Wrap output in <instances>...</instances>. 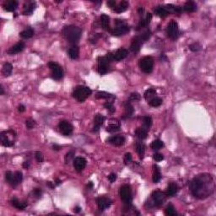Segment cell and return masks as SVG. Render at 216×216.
<instances>
[{"instance_id": "1", "label": "cell", "mask_w": 216, "mask_h": 216, "mask_svg": "<svg viewBox=\"0 0 216 216\" xmlns=\"http://www.w3.org/2000/svg\"><path fill=\"white\" fill-rule=\"evenodd\" d=\"M189 188L194 197L204 199L213 193L214 190V183L210 175H198L189 183Z\"/></svg>"}, {"instance_id": "2", "label": "cell", "mask_w": 216, "mask_h": 216, "mask_svg": "<svg viewBox=\"0 0 216 216\" xmlns=\"http://www.w3.org/2000/svg\"><path fill=\"white\" fill-rule=\"evenodd\" d=\"M62 34L68 42L75 44L80 41L82 36V31L80 28L77 27L75 25H68L63 29Z\"/></svg>"}, {"instance_id": "3", "label": "cell", "mask_w": 216, "mask_h": 216, "mask_svg": "<svg viewBox=\"0 0 216 216\" xmlns=\"http://www.w3.org/2000/svg\"><path fill=\"white\" fill-rule=\"evenodd\" d=\"M150 36H151V32H150V30H147L145 31L143 34L139 35V36H137L136 37L132 40V43H131L130 46V50L133 53H138L139 50H140V47L143 45L144 42H145L150 38Z\"/></svg>"}, {"instance_id": "4", "label": "cell", "mask_w": 216, "mask_h": 216, "mask_svg": "<svg viewBox=\"0 0 216 216\" xmlns=\"http://www.w3.org/2000/svg\"><path fill=\"white\" fill-rule=\"evenodd\" d=\"M92 94V90L90 89L89 87L83 85L77 86L74 91H73V97H75V99L80 101V102H83L88 98V97Z\"/></svg>"}, {"instance_id": "5", "label": "cell", "mask_w": 216, "mask_h": 216, "mask_svg": "<svg viewBox=\"0 0 216 216\" xmlns=\"http://www.w3.org/2000/svg\"><path fill=\"white\" fill-rule=\"evenodd\" d=\"M5 179L6 182L8 184H10L12 187H16L22 182V173L20 172H15L14 173L11 172H7L5 173Z\"/></svg>"}, {"instance_id": "6", "label": "cell", "mask_w": 216, "mask_h": 216, "mask_svg": "<svg viewBox=\"0 0 216 216\" xmlns=\"http://www.w3.org/2000/svg\"><path fill=\"white\" fill-rule=\"evenodd\" d=\"M139 65L142 72L145 73V74H150L153 71L154 59H153L152 57H150V56L144 57L139 60Z\"/></svg>"}, {"instance_id": "7", "label": "cell", "mask_w": 216, "mask_h": 216, "mask_svg": "<svg viewBox=\"0 0 216 216\" xmlns=\"http://www.w3.org/2000/svg\"><path fill=\"white\" fill-rule=\"evenodd\" d=\"M119 195L121 199H122L127 206H128V205H131L133 197H132V189H131L130 186H122L119 189Z\"/></svg>"}, {"instance_id": "8", "label": "cell", "mask_w": 216, "mask_h": 216, "mask_svg": "<svg viewBox=\"0 0 216 216\" xmlns=\"http://www.w3.org/2000/svg\"><path fill=\"white\" fill-rule=\"evenodd\" d=\"M49 69L52 71V76L56 80H60L64 77V69L60 65L55 62H49L47 64Z\"/></svg>"}, {"instance_id": "9", "label": "cell", "mask_w": 216, "mask_h": 216, "mask_svg": "<svg viewBox=\"0 0 216 216\" xmlns=\"http://www.w3.org/2000/svg\"><path fill=\"white\" fill-rule=\"evenodd\" d=\"M166 195L165 193L161 191H155L153 192L151 194V200L153 202V206L155 207H160L163 204L165 201H166Z\"/></svg>"}, {"instance_id": "10", "label": "cell", "mask_w": 216, "mask_h": 216, "mask_svg": "<svg viewBox=\"0 0 216 216\" xmlns=\"http://www.w3.org/2000/svg\"><path fill=\"white\" fill-rule=\"evenodd\" d=\"M166 34L172 40L177 39L178 34H179V28H178V24L175 20H172L168 24L167 27H166Z\"/></svg>"}, {"instance_id": "11", "label": "cell", "mask_w": 216, "mask_h": 216, "mask_svg": "<svg viewBox=\"0 0 216 216\" xmlns=\"http://www.w3.org/2000/svg\"><path fill=\"white\" fill-rule=\"evenodd\" d=\"M58 128H59V131L63 135L69 136L72 133L74 127L70 122L65 121V120H63L58 123Z\"/></svg>"}, {"instance_id": "12", "label": "cell", "mask_w": 216, "mask_h": 216, "mask_svg": "<svg viewBox=\"0 0 216 216\" xmlns=\"http://www.w3.org/2000/svg\"><path fill=\"white\" fill-rule=\"evenodd\" d=\"M96 203L98 208L100 211H104L111 205L112 202L110 198L106 197H98L96 198Z\"/></svg>"}, {"instance_id": "13", "label": "cell", "mask_w": 216, "mask_h": 216, "mask_svg": "<svg viewBox=\"0 0 216 216\" xmlns=\"http://www.w3.org/2000/svg\"><path fill=\"white\" fill-rule=\"evenodd\" d=\"M74 167L77 172H82L86 166V160L83 157H76L74 160Z\"/></svg>"}, {"instance_id": "14", "label": "cell", "mask_w": 216, "mask_h": 216, "mask_svg": "<svg viewBox=\"0 0 216 216\" xmlns=\"http://www.w3.org/2000/svg\"><path fill=\"white\" fill-rule=\"evenodd\" d=\"M25 47V45L24 42H18V43H16L15 45H14V46H12V47L7 51V53H8V55H15L17 53L22 52V51L24 50Z\"/></svg>"}, {"instance_id": "15", "label": "cell", "mask_w": 216, "mask_h": 216, "mask_svg": "<svg viewBox=\"0 0 216 216\" xmlns=\"http://www.w3.org/2000/svg\"><path fill=\"white\" fill-rule=\"evenodd\" d=\"M129 31V26H127V25H122L117 26L115 28L114 30L111 31V33L112 36H123L125 34H127Z\"/></svg>"}, {"instance_id": "16", "label": "cell", "mask_w": 216, "mask_h": 216, "mask_svg": "<svg viewBox=\"0 0 216 216\" xmlns=\"http://www.w3.org/2000/svg\"><path fill=\"white\" fill-rule=\"evenodd\" d=\"M107 142L109 144H113L115 146H122L125 144V138L121 135L112 136L107 139Z\"/></svg>"}, {"instance_id": "17", "label": "cell", "mask_w": 216, "mask_h": 216, "mask_svg": "<svg viewBox=\"0 0 216 216\" xmlns=\"http://www.w3.org/2000/svg\"><path fill=\"white\" fill-rule=\"evenodd\" d=\"M105 122V116H102L101 114H96L94 118V127L93 131L97 132L100 129V127L102 126V124Z\"/></svg>"}, {"instance_id": "18", "label": "cell", "mask_w": 216, "mask_h": 216, "mask_svg": "<svg viewBox=\"0 0 216 216\" xmlns=\"http://www.w3.org/2000/svg\"><path fill=\"white\" fill-rule=\"evenodd\" d=\"M128 52L125 48H120L113 54V60L116 61H122L125 58H127Z\"/></svg>"}, {"instance_id": "19", "label": "cell", "mask_w": 216, "mask_h": 216, "mask_svg": "<svg viewBox=\"0 0 216 216\" xmlns=\"http://www.w3.org/2000/svg\"><path fill=\"white\" fill-rule=\"evenodd\" d=\"M18 7V2L15 0L7 1L3 4V8L4 10L8 12H14Z\"/></svg>"}, {"instance_id": "20", "label": "cell", "mask_w": 216, "mask_h": 216, "mask_svg": "<svg viewBox=\"0 0 216 216\" xmlns=\"http://www.w3.org/2000/svg\"><path fill=\"white\" fill-rule=\"evenodd\" d=\"M178 192V186L177 183H171L167 187L166 192L165 193L167 197H173Z\"/></svg>"}, {"instance_id": "21", "label": "cell", "mask_w": 216, "mask_h": 216, "mask_svg": "<svg viewBox=\"0 0 216 216\" xmlns=\"http://www.w3.org/2000/svg\"><path fill=\"white\" fill-rule=\"evenodd\" d=\"M151 19H152V14H150V13H148V14H146L145 18H144V19H142L141 20L139 21V25H138V27H137L136 30H137V31H139V30H141L142 28L148 26V25H150V21H151Z\"/></svg>"}, {"instance_id": "22", "label": "cell", "mask_w": 216, "mask_h": 216, "mask_svg": "<svg viewBox=\"0 0 216 216\" xmlns=\"http://www.w3.org/2000/svg\"><path fill=\"white\" fill-rule=\"evenodd\" d=\"M10 203H11L12 206H14V208H18V209H19V210H24V209L26 208V206H27V203L20 202V201H19L18 198H12Z\"/></svg>"}, {"instance_id": "23", "label": "cell", "mask_w": 216, "mask_h": 216, "mask_svg": "<svg viewBox=\"0 0 216 216\" xmlns=\"http://www.w3.org/2000/svg\"><path fill=\"white\" fill-rule=\"evenodd\" d=\"M36 8V3L35 2H28L25 3L24 6V10H23V14L25 15H29L33 13L34 9Z\"/></svg>"}, {"instance_id": "24", "label": "cell", "mask_w": 216, "mask_h": 216, "mask_svg": "<svg viewBox=\"0 0 216 216\" xmlns=\"http://www.w3.org/2000/svg\"><path fill=\"white\" fill-rule=\"evenodd\" d=\"M135 135L140 140L146 139L148 135V129L145 127H138L135 130Z\"/></svg>"}, {"instance_id": "25", "label": "cell", "mask_w": 216, "mask_h": 216, "mask_svg": "<svg viewBox=\"0 0 216 216\" xmlns=\"http://www.w3.org/2000/svg\"><path fill=\"white\" fill-rule=\"evenodd\" d=\"M112 60H113V55H111V53H109L107 56L105 57H99L97 58L98 64H101V65H109Z\"/></svg>"}, {"instance_id": "26", "label": "cell", "mask_w": 216, "mask_h": 216, "mask_svg": "<svg viewBox=\"0 0 216 216\" xmlns=\"http://www.w3.org/2000/svg\"><path fill=\"white\" fill-rule=\"evenodd\" d=\"M153 169H154V173H153V182L155 183H159L161 179V169L158 166L154 165L153 166Z\"/></svg>"}, {"instance_id": "27", "label": "cell", "mask_w": 216, "mask_h": 216, "mask_svg": "<svg viewBox=\"0 0 216 216\" xmlns=\"http://www.w3.org/2000/svg\"><path fill=\"white\" fill-rule=\"evenodd\" d=\"M100 23H101V26L105 31H109L110 30V17L106 15V14H102L100 16Z\"/></svg>"}, {"instance_id": "28", "label": "cell", "mask_w": 216, "mask_h": 216, "mask_svg": "<svg viewBox=\"0 0 216 216\" xmlns=\"http://www.w3.org/2000/svg\"><path fill=\"white\" fill-rule=\"evenodd\" d=\"M127 8H128V2H127V1H122L118 4H116V8H114L113 10L115 12H116V13L120 14V13L126 11Z\"/></svg>"}, {"instance_id": "29", "label": "cell", "mask_w": 216, "mask_h": 216, "mask_svg": "<svg viewBox=\"0 0 216 216\" xmlns=\"http://www.w3.org/2000/svg\"><path fill=\"white\" fill-rule=\"evenodd\" d=\"M120 130V123L117 121H112V122H110L109 125L106 127V131L109 133H114Z\"/></svg>"}, {"instance_id": "30", "label": "cell", "mask_w": 216, "mask_h": 216, "mask_svg": "<svg viewBox=\"0 0 216 216\" xmlns=\"http://www.w3.org/2000/svg\"><path fill=\"white\" fill-rule=\"evenodd\" d=\"M124 108H125V112L123 117L124 118H128V117H131L132 115L133 114V111H134V109H133V105H131L130 103L126 102L124 104Z\"/></svg>"}, {"instance_id": "31", "label": "cell", "mask_w": 216, "mask_h": 216, "mask_svg": "<svg viewBox=\"0 0 216 216\" xmlns=\"http://www.w3.org/2000/svg\"><path fill=\"white\" fill-rule=\"evenodd\" d=\"M0 137H1V142H2V144H3L4 147H11L14 145V142L11 141L10 139H8L7 135H5V132H3L0 134Z\"/></svg>"}, {"instance_id": "32", "label": "cell", "mask_w": 216, "mask_h": 216, "mask_svg": "<svg viewBox=\"0 0 216 216\" xmlns=\"http://www.w3.org/2000/svg\"><path fill=\"white\" fill-rule=\"evenodd\" d=\"M68 54H69L71 59H74V60L77 59L79 58V54H80L79 47H76V46H74L71 48H69V51H68Z\"/></svg>"}, {"instance_id": "33", "label": "cell", "mask_w": 216, "mask_h": 216, "mask_svg": "<svg viewBox=\"0 0 216 216\" xmlns=\"http://www.w3.org/2000/svg\"><path fill=\"white\" fill-rule=\"evenodd\" d=\"M183 8H184L185 11L191 13V12H194L197 9V4L194 3L193 1H188V2H186V3L184 4Z\"/></svg>"}, {"instance_id": "34", "label": "cell", "mask_w": 216, "mask_h": 216, "mask_svg": "<svg viewBox=\"0 0 216 216\" xmlns=\"http://www.w3.org/2000/svg\"><path fill=\"white\" fill-rule=\"evenodd\" d=\"M35 31L32 28H28L26 30H24L20 33H19V36L23 39H29L31 38L34 36Z\"/></svg>"}, {"instance_id": "35", "label": "cell", "mask_w": 216, "mask_h": 216, "mask_svg": "<svg viewBox=\"0 0 216 216\" xmlns=\"http://www.w3.org/2000/svg\"><path fill=\"white\" fill-rule=\"evenodd\" d=\"M155 13L156 15H158L160 17H166L170 14V12L165 7H162V6H158L157 8H155Z\"/></svg>"}, {"instance_id": "36", "label": "cell", "mask_w": 216, "mask_h": 216, "mask_svg": "<svg viewBox=\"0 0 216 216\" xmlns=\"http://www.w3.org/2000/svg\"><path fill=\"white\" fill-rule=\"evenodd\" d=\"M12 70H13V66L11 64L9 63H5L3 64V69H2V73H3V76L8 77L12 74Z\"/></svg>"}, {"instance_id": "37", "label": "cell", "mask_w": 216, "mask_h": 216, "mask_svg": "<svg viewBox=\"0 0 216 216\" xmlns=\"http://www.w3.org/2000/svg\"><path fill=\"white\" fill-rule=\"evenodd\" d=\"M136 150H137V152L139 154V158L142 160V159L144 158V152H145V146H144V144L142 142H138L137 144H136Z\"/></svg>"}, {"instance_id": "38", "label": "cell", "mask_w": 216, "mask_h": 216, "mask_svg": "<svg viewBox=\"0 0 216 216\" xmlns=\"http://www.w3.org/2000/svg\"><path fill=\"white\" fill-rule=\"evenodd\" d=\"M163 100L160 97H154L151 100H149V105L152 107H158L162 104Z\"/></svg>"}, {"instance_id": "39", "label": "cell", "mask_w": 216, "mask_h": 216, "mask_svg": "<svg viewBox=\"0 0 216 216\" xmlns=\"http://www.w3.org/2000/svg\"><path fill=\"white\" fill-rule=\"evenodd\" d=\"M163 146L164 143L161 141V140H160V139H155V140H154V141L151 143V144H150L151 149L154 150H160V149H161Z\"/></svg>"}, {"instance_id": "40", "label": "cell", "mask_w": 216, "mask_h": 216, "mask_svg": "<svg viewBox=\"0 0 216 216\" xmlns=\"http://www.w3.org/2000/svg\"><path fill=\"white\" fill-rule=\"evenodd\" d=\"M166 214L168 216H176L177 215V213L176 211V208H174V206L172 204L168 205L166 208Z\"/></svg>"}, {"instance_id": "41", "label": "cell", "mask_w": 216, "mask_h": 216, "mask_svg": "<svg viewBox=\"0 0 216 216\" xmlns=\"http://www.w3.org/2000/svg\"><path fill=\"white\" fill-rule=\"evenodd\" d=\"M155 95H156L155 90L149 89V90H147L146 91L144 92V98H145L147 100H150L152 98L155 97Z\"/></svg>"}, {"instance_id": "42", "label": "cell", "mask_w": 216, "mask_h": 216, "mask_svg": "<svg viewBox=\"0 0 216 216\" xmlns=\"http://www.w3.org/2000/svg\"><path fill=\"white\" fill-rule=\"evenodd\" d=\"M95 97H96L97 99H109V98H111V97L113 98V95L111 94H110V93H107V92L100 91L97 92L96 95H95Z\"/></svg>"}, {"instance_id": "43", "label": "cell", "mask_w": 216, "mask_h": 216, "mask_svg": "<svg viewBox=\"0 0 216 216\" xmlns=\"http://www.w3.org/2000/svg\"><path fill=\"white\" fill-rule=\"evenodd\" d=\"M143 122H144V125L145 128L148 129L152 125V118L150 116H145L144 117V119H143Z\"/></svg>"}, {"instance_id": "44", "label": "cell", "mask_w": 216, "mask_h": 216, "mask_svg": "<svg viewBox=\"0 0 216 216\" xmlns=\"http://www.w3.org/2000/svg\"><path fill=\"white\" fill-rule=\"evenodd\" d=\"M97 71L100 75H105L108 71V65H101V64H98V68H97Z\"/></svg>"}, {"instance_id": "45", "label": "cell", "mask_w": 216, "mask_h": 216, "mask_svg": "<svg viewBox=\"0 0 216 216\" xmlns=\"http://www.w3.org/2000/svg\"><path fill=\"white\" fill-rule=\"evenodd\" d=\"M189 48L192 52H198L201 49V45L198 42H194L189 46Z\"/></svg>"}, {"instance_id": "46", "label": "cell", "mask_w": 216, "mask_h": 216, "mask_svg": "<svg viewBox=\"0 0 216 216\" xmlns=\"http://www.w3.org/2000/svg\"><path fill=\"white\" fill-rule=\"evenodd\" d=\"M104 107H105V109H107L108 111H110L111 113H113L114 111H116V109L114 107L113 104L111 102H110V101H106V102L104 104Z\"/></svg>"}, {"instance_id": "47", "label": "cell", "mask_w": 216, "mask_h": 216, "mask_svg": "<svg viewBox=\"0 0 216 216\" xmlns=\"http://www.w3.org/2000/svg\"><path fill=\"white\" fill-rule=\"evenodd\" d=\"M128 100H132V101H137V100H140V95L137 92H133L130 95V96L128 98Z\"/></svg>"}, {"instance_id": "48", "label": "cell", "mask_w": 216, "mask_h": 216, "mask_svg": "<svg viewBox=\"0 0 216 216\" xmlns=\"http://www.w3.org/2000/svg\"><path fill=\"white\" fill-rule=\"evenodd\" d=\"M74 156H75V152L74 151H69V152L67 153L66 155H65V161H66V163H69L70 161L73 160V158H74Z\"/></svg>"}, {"instance_id": "49", "label": "cell", "mask_w": 216, "mask_h": 216, "mask_svg": "<svg viewBox=\"0 0 216 216\" xmlns=\"http://www.w3.org/2000/svg\"><path fill=\"white\" fill-rule=\"evenodd\" d=\"M132 160H133V157H132V155L130 153H126L124 155V164L125 165H128L129 163L132 162Z\"/></svg>"}, {"instance_id": "50", "label": "cell", "mask_w": 216, "mask_h": 216, "mask_svg": "<svg viewBox=\"0 0 216 216\" xmlns=\"http://www.w3.org/2000/svg\"><path fill=\"white\" fill-rule=\"evenodd\" d=\"M35 124H36V122H35L34 120L31 119V118L26 120V122H25V125H26V127H27L28 129H31V128H33Z\"/></svg>"}, {"instance_id": "51", "label": "cell", "mask_w": 216, "mask_h": 216, "mask_svg": "<svg viewBox=\"0 0 216 216\" xmlns=\"http://www.w3.org/2000/svg\"><path fill=\"white\" fill-rule=\"evenodd\" d=\"M35 157H36V160L38 161L39 163H42V162H43L44 157H43V155H42V152H40V151H37V152H36Z\"/></svg>"}, {"instance_id": "52", "label": "cell", "mask_w": 216, "mask_h": 216, "mask_svg": "<svg viewBox=\"0 0 216 216\" xmlns=\"http://www.w3.org/2000/svg\"><path fill=\"white\" fill-rule=\"evenodd\" d=\"M153 158L156 161H161L164 160V155H161V154H159V153H156V154L153 155Z\"/></svg>"}, {"instance_id": "53", "label": "cell", "mask_w": 216, "mask_h": 216, "mask_svg": "<svg viewBox=\"0 0 216 216\" xmlns=\"http://www.w3.org/2000/svg\"><path fill=\"white\" fill-rule=\"evenodd\" d=\"M107 5L109 6L111 8L114 9V8H116V1H114V0H110V1H108L107 2Z\"/></svg>"}, {"instance_id": "54", "label": "cell", "mask_w": 216, "mask_h": 216, "mask_svg": "<svg viewBox=\"0 0 216 216\" xmlns=\"http://www.w3.org/2000/svg\"><path fill=\"white\" fill-rule=\"evenodd\" d=\"M116 179V175L115 173H111V174L108 176V180L110 181L111 183H113L115 182Z\"/></svg>"}, {"instance_id": "55", "label": "cell", "mask_w": 216, "mask_h": 216, "mask_svg": "<svg viewBox=\"0 0 216 216\" xmlns=\"http://www.w3.org/2000/svg\"><path fill=\"white\" fill-rule=\"evenodd\" d=\"M34 193H35V195H36V197L40 198L41 197V195H42V192H41V190H40V189L37 188V189H35Z\"/></svg>"}, {"instance_id": "56", "label": "cell", "mask_w": 216, "mask_h": 216, "mask_svg": "<svg viewBox=\"0 0 216 216\" xmlns=\"http://www.w3.org/2000/svg\"><path fill=\"white\" fill-rule=\"evenodd\" d=\"M18 110H19V112H24V111H25V105H19V106H18Z\"/></svg>"}, {"instance_id": "57", "label": "cell", "mask_w": 216, "mask_h": 216, "mask_svg": "<svg viewBox=\"0 0 216 216\" xmlns=\"http://www.w3.org/2000/svg\"><path fill=\"white\" fill-rule=\"evenodd\" d=\"M23 167L25 168V169H28V168L30 167V162H29V161H25V162L23 163Z\"/></svg>"}, {"instance_id": "58", "label": "cell", "mask_w": 216, "mask_h": 216, "mask_svg": "<svg viewBox=\"0 0 216 216\" xmlns=\"http://www.w3.org/2000/svg\"><path fill=\"white\" fill-rule=\"evenodd\" d=\"M53 150H59L62 149V147L60 146V145H58V144H53Z\"/></svg>"}, {"instance_id": "59", "label": "cell", "mask_w": 216, "mask_h": 216, "mask_svg": "<svg viewBox=\"0 0 216 216\" xmlns=\"http://www.w3.org/2000/svg\"><path fill=\"white\" fill-rule=\"evenodd\" d=\"M47 185L48 186V187H50L51 188L53 189V188H54V185H53V183H51V182H47Z\"/></svg>"}, {"instance_id": "60", "label": "cell", "mask_w": 216, "mask_h": 216, "mask_svg": "<svg viewBox=\"0 0 216 216\" xmlns=\"http://www.w3.org/2000/svg\"><path fill=\"white\" fill-rule=\"evenodd\" d=\"M80 210H81L80 207H75V209H74V211H75V213H79Z\"/></svg>"}, {"instance_id": "61", "label": "cell", "mask_w": 216, "mask_h": 216, "mask_svg": "<svg viewBox=\"0 0 216 216\" xmlns=\"http://www.w3.org/2000/svg\"><path fill=\"white\" fill-rule=\"evenodd\" d=\"M4 94V90H3V87L2 85L0 86V95Z\"/></svg>"}, {"instance_id": "62", "label": "cell", "mask_w": 216, "mask_h": 216, "mask_svg": "<svg viewBox=\"0 0 216 216\" xmlns=\"http://www.w3.org/2000/svg\"><path fill=\"white\" fill-rule=\"evenodd\" d=\"M143 12H144V8H142V7H141V8H139V14H141L142 13H143Z\"/></svg>"}, {"instance_id": "63", "label": "cell", "mask_w": 216, "mask_h": 216, "mask_svg": "<svg viewBox=\"0 0 216 216\" xmlns=\"http://www.w3.org/2000/svg\"><path fill=\"white\" fill-rule=\"evenodd\" d=\"M62 182L59 180V179H57V180H56V184H57V185H59V184H60Z\"/></svg>"}]
</instances>
